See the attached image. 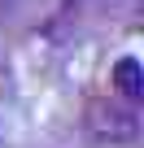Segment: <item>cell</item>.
<instances>
[{"label": "cell", "mask_w": 144, "mask_h": 148, "mask_svg": "<svg viewBox=\"0 0 144 148\" xmlns=\"http://www.w3.org/2000/svg\"><path fill=\"white\" fill-rule=\"evenodd\" d=\"M83 126L101 144H114V148L118 144H135L140 139V109L118 100V96H96L83 109Z\"/></svg>", "instance_id": "cell-1"}, {"label": "cell", "mask_w": 144, "mask_h": 148, "mask_svg": "<svg viewBox=\"0 0 144 148\" xmlns=\"http://www.w3.org/2000/svg\"><path fill=\"white\" fill-rule=\"evenodd\" d=\"M109 83H114V96L127 100V105H140L144 100V70L135 57H118L114 70H109Z\"/></svg>", "instance_id": "cell-2"}]
</instances>
